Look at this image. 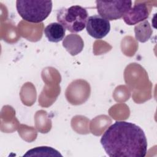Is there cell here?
Returning a JSON list of instances; mask_svg holds the SVG:
<instances>
[{"label": "cell", "instance_id": "6da1fadb", "mask_svg": "<svg viewBox=\"0 0 157 157\" xmlns=\"http://www.w3.org/2000/svg\"><path fill=\"white\" fill-rule=\"evenodd\" d=\"M100 142L110 157H144L147 151L144 131L136 124L124 121H116L110 126Z\"/></svg>", "mask_w": 157, "mask_h": 157}, {"label": "cell", "instance_id": "30bf717a", "mask_svg": "<svg viewBox=\"0 0 157 157\" xmlns=\"http://www.w3.org/2000/svg\"><path fill=\"white\" fill-rule=\"evenodd\" d=\"M24 156H62V155L56 150L50 147H37L28 150L24 155Z\"/></svg>", "mask_w": 157, "mask_h": 157}, {"label": "cell", "instance_id": "ba28073f", "mask_svg": "<svg viewBox=\"0 0 157 157\" xmlns=\"http://www.w3.org/2000/svg\"><path fill=\"white\" fill-rule=\"evenodd\" d=\"M44 32L50 42H58L64 39L66 29L58 22H54L48 25L44 29Z\"/></svg>", "mask_w": 157, "mask_h": 157}, {"label": "cell", "instance_id": "7a4b0ae2", "mask_svg": "<svg viewBox=\"0 0 157 157\" xmlns=\"http://www.w3.org/2000/svg\"><path fill=\"white\" fill-rule=\"evenodd\" d=\"M52 1L17 0V10L25 21L38 23L45 20L52 10Z\"/></svg>", "mask_w": 157, "mask_h": 157}, {"label": "cell", "instance_id": "52a82bcc", "mask_svg": "<svg viewBox=\"0 0 157 157\" xmlns=\"http://www.w3.org/2000/svg\"><path fill=\"white\" fill-rule=\"evenodd\" d=\"M63 46L72 56H75L82 51L84 43L79 35L70 34L64 39Z\"/></svg>", "mask_w": 157, "mask_h": 157}, {"label": "cell", "instance_id": "277c9868", "mask_svg": "<svg viewBox=\"0 0 157 157\" xmlns=\"http://www.w3.org/2000/svg\"><path fill=\"white\" fill-rule=\"evenodd\" d=\"M96 8L99 15L109 20L121 18L131 7V1H96Z\"/></svg>", "mask_w": 157, "mask_h": 157}, {"label": "cell", "instance_id": "3957f363", "mask_svg": "<svg viewBox=\"0 0 157 157\" xmlns=\"http://www.w3.org/2000/svg\"><path fill=\"white\" fill-rule=\"evenodd\" d=\"M88 18L86 9L78 5L61 8L56 15L58 22L72 33L82 31L86 26Z\"/></svg>", "mask_w": 157, "mask_h": 157}, {"label": "cell", "instance_id": "8992f818", "mask_svg": "<svg viewBox=\"0 0 157 157\" xmlns=\"http://www.w3.org/2000/svg\"><path fill=\"white\" fill-rule=\"evenodd\" d=\"M150 10L147 5L143 2H137L131 7L123 15L124 21L128 25H134L145 21L149 16Z\"/></svg>", "mask_w": 157, "mask_h": 157}, {"label": "cell", "instance_id": "9c48e42d", "mask_svg": "<svg viewBox=\"0 0 157 157\" xmlns=\"http://www.w3.org/2000/svg\"><path fill=\"white\" fill-rule=\"evenodd\" d=\"M135 36L137 40L140 42L147 41L152 34V29L147 20H145L134 28Z\"/></svg>", "mask_w": 157, "mask_h": 157}, {"label": "cell", "instance_id": "5b68a950", "mask_svg": "<svg viewBox=\"0 0 157 157\" xmlns=\"http://www.w3.org/2000/svg\"><path fill=\"white\" fill-rule=\"evenodd\" d=\"M86 31L90 36L101 39L108 34L110 30V21L99 15L90 16L86 24Z\"/></svg>", "mask_w": 157, "mask_h": 157}]
</instances>
